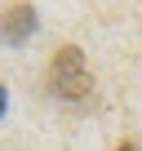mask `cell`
<instances>
[{
    "mask_svg": "<svg viewBox=\"0 0 142 151\" xmlns=\"http://www.w3.org/2000/svg\"><path fill=\"white\" fill-rule=\"evenodd\" d=\"M49 89H53L58 98H67V102L89 98L93 76H89V62H85V53H80L76 45H62V49L53 53V62H49Z\"/></svg>",
    "mask_w": 142,
    "mask_h": 151,
    "instance_id": "cell-1",
    "label": "cell"
},
{
    "mask_svg": "<svg viewBox=\"0 0 142 151\" xmlns=\"http://www.w3.org/2000/svg\"><path fill=\"white\" fill-rule=\"evenodd\" d=\"M120 151H133V147H129V142H124V147H120Z\"/></svg>",
    "mask_w": 142,
    "mask_h": 151,
    "instance_id": "cell-4",
    "label": "cell"
},
{
    "mask_svg": "<svg viewBox=\"0 0 142 151\" xmlns=\"http://www.w3.org/2000/svg\"><path fill=\"white\" fill-rule=\"evenodd\" d=\"M5 107H9V93H5V85H0V116H5Z\"/></svg>",
    "mask_w": 142,
    "mask_h": 151,
    "instance_id": "cell-3",
    "label": "cell"
},
{
    "mask_svg": "<svg viewBox=\"0 0 142 151\" xmlns=\"http://www.w3.org/2000/svg\"><path fill=\"white\" fill-rule=\"evenodd\" d=\"M36 31V9L31 5H14L0 14V45H22Z\"/></svg>",
    "mask_w": 142,
    "mask_h": 151,
    "instance_id": "cell-2",
    "label": "cell"
}]
</instances>
